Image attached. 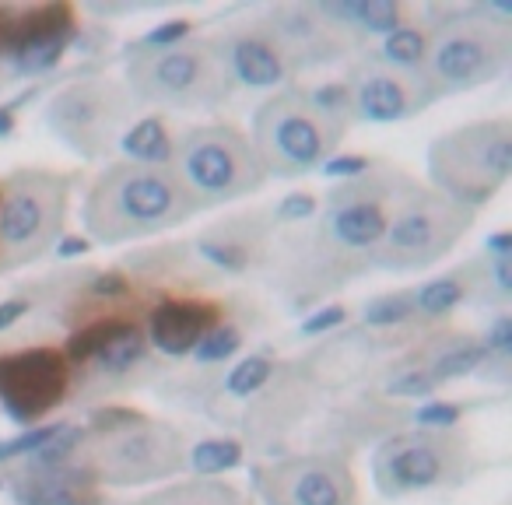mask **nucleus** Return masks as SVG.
Returning <instances> with one entry per match:
<instances>
[{"instance_id": "1", "label": "nucleus", "mask_w": 512, "mask_h": 505, "mask_svg": "<svg viewBox=\"0 0 512 505\" xmlns=\"http://www.w3.org/2000/svg\"><path fill=\"white\" fill-rule=\"evenodd\" d=\"M418 186L397 169L362 172L330 193L323 218L313 232H295L274 253V278L292 292L320 295L348 285L372 267L379 239Z\"/></svg>"}, {"instance_id": "2", "label": "nucleus", "mask_w": 512, "mask_h": 505, "mask_svg": "<svg viewBox=\"0 0 512 505\" xmlns=\"http://www.w3.org/2000/svg\"><path fill=\"white\" fill-rule=\"evenodd\" d=\"M193 214L197 207L169 165L120 162L102 172L85 197V228L106 246L165 232Z\"/></svg>"}, {"instance_id": "3", "label": "nucleus", "mask_w": 512, "mask_h": 505, "mask_svg": "<svg viewBox=\"0 0 512 505\" xmlns=\"http://www.w3.org/2000/svg\"><path fill=\"white\" fill-rule=\"evenodd\" d=\"M348 120L330 116L309 92H278L253 116V155L264 176H306L330 162Z\"/></svg>"}, {"instance_id": "4", "label": "nucleus", "mask_w": 512, "mask_h": 505, "mask_svg": "<svg viewBox=\"0 0 512 505\" xmlns=\"http://www.w3.org/2000/svg\"><path fill=\"white\" fill-rule=\"evenodd\" d=\"M512 60V32L495 18L463 15L442 22L425 39V53L418 64V81L428 99L463 95L502 78Z\"/></svg>"}, {"instance_id": "5", "label": "nucleus", "mask_w": 512, "mask_h": 505, "mask_svg": "<svg viewBox=\"0 0 512 505\" xmlns=\"http://www.w3.org/2000/svg\"><path fill=\"white\" fill-rule=\"evenodd\" d=\"M428 176L435 193L474 211L488 204L512 176V123L477 120L442 134L428 148Z\"/></svg>"}, {"instance_id": "6", "label": "nucleus", "mask_w": 512, "mask_h": 505, "mask_svg": "<svg viewBox=\"0 0 512 505\" xmlns=\"http://www.w3.org/2000/svg\"><path fill=\"white\" fill-rule=\"evenodd\" d=\"M123 88L155 109H214L225 102L232 78L214 43H179L134 53Z\"/></svg>"}, {"instance_id": "7", "label": "nucleus", "mask_w": 512, "mask_h": 505, "mask_svg": "<svg viewBox=\"0 0 512 505\" xmlns=\"http://www.w3.org/2000/svg\"><path fill=\"white\" fill-rule=\"evenodd\" d=\"M172 176L193 200V207H218L249 197L264 186V169L253 144L235 127H197L172 148Z\"/></svg>"}, {"instance_id": "8", "label": "nucleus", "mask_w": 512, "mask_h": 505, "mask_svg": "<svg viewBox=\"0 0 512 505\" xmlns=\"http://www.w3.org/2000/svg\"><path fill=\"white\" fill-rule=\"evenodd\" d=\"M179 467H183L179 432L141 414L123 425L92 432V439L81 446V474H88V481L120 484V488L162 481Z\"/></svg>"}, {"instance_id": "9", "label": "nucleus", "mask_w": 512, "mask_h": 505, "mask_svg": "<svg viewBox=\"0 0 512 505\" xmlns=\"http://www.w3.org/2000/svg\"><path fill=\"white\" fill-rule=\"evenodd\" d=\"M474 221V211L460 207L442 193L414 190L386 225L372 264L383 271H421L442 260Z\"/></svg>"}, {"instance_id": "10", "label": "nucleus", "mask_w": 512, "mask_h": 505, "mask_svg": "<svg viewBox=\"0 0 512 505\" xmlns=\"http://www.w3.org/2000/svg\"><path fill=\"white\" fill-rule=\"evenodd\" d=\"M67 186L43 169H25L0 190V267H22L43 257L60 235Z\"/></svg>"}, {"instance_id": "11", "label": "nucleus", "mask_w": 512, "mask_h": 505, "mask_svg": "<svg viewBox=\"0 0 512 505\" xmlns=\"http://www.w3.org/2000/svg\"><path fill=\"white\" fill-rule=\"evenodd\" d=\"M470 467V449L463 435L418 428L390 435L372 456V477L386 498L418 495L463 481Z\"/></svg>"}, {"instance_id": "12", "label": "nucleus", "mask_w": 512, "mask_h": 505, "mask_svg": "<svg viewBox=\"0 0 512 505\" xmlns=\"http://www.w3.org/2000/svg\"><path fill=\"white\" fill-rule=\"evenodd\" d=\"M130 120V92L113 78H85L60 88L46 106V127L81 158H102L120 144Z\"/></svg>"}, {"instance_id": "13", "label": "nucleus", "mask_w": 512, "mask_h": 505, "mask_svg": "<svg viewBox=\"0 0 512 505\" xmlns=\"http://www.w3.org/2000/svg\"><path fill=\"white\" fill-rule=\"evenodd\" d=\"M253 484L264 505H358V484L334 456H295L260 467Z\"/></svg>"}, {"instance_id": "14", "label": "nucleus", "mask_w": 512, "mask_h": 505, "mask_svg": "<svg viewBox=\"0 0 512 505\" xmlns=\"http://www.w3.org/2000/svg\"><path fill=\"white\" fill-rule=\"evenodd\" d=\"M67 393V358L57 348H29L0 358V404L11 421L50 414Z\"/></svg>"}, {"instance_id": "15", "label": "nucleus", "mask_w": 512, "mask_h": 505, "mask_svg": "<svg viewBox=\"0 0 512 505\" xmlns=\"http://www.w3.org/2000/svg\"><path fill=\"white\" fill-rule=\"evenodd\" d=\"M348 102L362 120L369 123H397L418 113L428 99V92L421 88L418 74L404 71V67L386 64L383 57H369L351 71L348 85Z\"/></svg>"}, {"instance_id": "16", "label": "nucleus", "mask_w": 512, "mask_h": 505, "mask_svg": "<svg viewBox=\"0 0 512 505\" xmlns=\"http://www.w3.org/2000/svg\"><path fill=\"white\" fill-rule=\"evenodd\" d=\"M264 29L274 36L292 71L295 67L334 64L348 50V36H344L341 25L323 18L313 4H281L267 15Z\"/></svg>"}, {"instance_id": "17", "label": "nucleus", "mask_w": 512, "mask_h": 505, "mask_svg": "<svg viewBox=\"0 0 512 505\" xmlns=\"http://www.w3.org/2000/svg\"><path fill=\"white\" fill-rule=\"evenodd\" d=\"M211 43L218 50L221 64H225L228 78L239 81L242 88L274 92L292 74L285 53L278 50V43H274V36L264 25H235L225 36L211 39Z\"/></svg>"}, {"instance_id": "18", "label": "nucleus", "mask_w": 512, "mask_h": 505, "mask_svg": "<svg viewBox=\"0 0 512 505\" xmlns=\"http://www.w3.org/2000/svg\"><path fill=\"white\" fill-rule=\"evenodd\" d=\"M214 327V306L204 302H162L148 320V341L162 355H190L200 337Z\"/></svg>"}, {"instance_id": "19", "label": "nucleus", "mask_w": 512, "mask_h": 505, "mask_svg": "<svg viewBox=\"0 0 512 505\" xmlns=\"http://www.w3.org/2000/svg\"><path fill=\"white\" fill-rule=\"evenodd\" d=\"M372 365V341L365 334H344L323 341L313 355L306 358V372L323 390H344L358 383Z\"/></svg>"}, {"instance_id": "20", "label": "nucleus", "mask_w": 512, "mask_h": 505, "mask_svg": "<svg viewBox=\"0 0 512 505\" xmlns=\"http://www.w3.org/2000/svg\"><path fill=\"white\" fill-rule=\"evenodd\" d=\"M130 505H249V498L225 481L197 477V481H179V484H172V488L151 491L148 498L130 502Z\"/></svg>"}, {"instance_id": "21", "label": "nucleus", "mask_w": 512, "mask_h": 505, "mask_svg": "<svg viewBox=\"0 0 512 505\" xmlns=\"http://www.w3.org/2000/svg\"><path fill=\"white\" fill-rule=\"evenodd\" d=\"M200 253H204L211 264H218L221 271H246L249 264H253V257H256V249H253V242H246L239 235V221H221L214 232H207V235H200Z\"/></svg>"}, {"instance_id": "22", "label": "nucleus", "mask_w": 512, "mask_h": 505, "mask_svg": "<svg viewBox=\"0 0 512 505\" xmlns=\"http://www.w3.org/2000/svg\"><path fill=\"white\" fill-rule=\"evenodd\" d=\"M81 481H88V477L57 470V474H39L36 481H22L15 495L18 505H81L85 502L78 491Z\"/></svg>"}, {"instance_id": "23", "label": "nucleus", "mask_w": 512, "mask_h": 505, "mask_svg": "<svg viewBox=\"0 0 512 505\" xmlns=\"http://www.w3.org/2000/svg\"><path fill=\"white\" fill-rule=\"evenodd\" d=\"M120 148L137 165H165V158H172V144L162 120H141L137 127H130L120 137Z\"/></svg>"}, {"instance_id": "24", "label": "nucleus", "mask_w": 512, "mask_h": 505, "mask_svg": "<svg viewBox=\"0 0 512 505\" xmlns=\"http://www.w3.org/2000/svg\"><path fill=\"white\" fill-rule=\"evenodd\" d=\"M463 295H467L463 274H446V278H435V281H428V285H421L411 302L421 316H432L435 320V316L453 313V309L463 302Z\"/></svg>"}, {"instance_id": "25", "label": "nucleus", "mask_w": 512, "mask_h": 505, "mask_svg": "<svg viewBox=\"0 0 512 505\" xmlns=\"http://www.w3.org/2000/svg\"><path fill=\"white\" fill-rule=\"evenodd\" d=\"M190 463L197 470V477H218L225 470H235L242 463V446L232 439H207L200 446H193Z\"/></svg>"}, {"instance_id": "26", "label": "nucleus", "mask_w": 512, "mask_h": 505, "mask_svg": "<svg viewBox=\"0 0 512 505\" xmlns=\"http://www.w3.org/2000/svg\"><path fill=\"white\" fill-rule=\"evenodd\" d=\"M484 362H488V348H484V344H456L446 355L435 358L425 372L435 383H446V379H456V376H470V372H477Z\"/></svg>"}, {"instance_id": "27", "label": "nucleus", "mask_w": 512, "mask_h": 505, "mask_svg": "<svg viewBox=\"0 0 512 505\" xmlns=\"http://www.w3.org/2000/svg\"><path fill=\"white\" fill-rule=\"evenodd\" d=\"M71 36H50V39H29L15 50V64L22 74H43L50 67H57V60L64 57Z\"/></svg>"}, {"instance_id": "28", "label": "nucleus", "mask_w": 512, "mask_h": 505, "mask_svg": "<svg viewBox=\"0 0 512 505\" xmlns=\"http://www.w3.org/2000/svg\"><path fill=\"white\" fill-rule=\"evenodd\" d=\"M274 376V362L264 355H249L242 358L239 365H235L232 372H228L225 379V390L232 393V397H253V393H260L267 383H271Z\"/></svg>"}, {"instance_id": "29", "label": "nucleus", "mask_w": 512, "mask_h": 505, "mask_svg": "<svg viewBox=\"0 0 512 505\" xmlns=\"http://www.w3.org/2000/svg\"><path fill=\"white\" fill-rule=\"evenodd\" d=\"M127 327H130V323H123L120 316H109V320H95L92 327H85L81 334L71 337V344H67V358L81 362V358L99 355V351L106 348V344L113 341L116 334H123Z\"/></svg>"}, {"instance_id": "30", "label": "nucleus", "mask_w": 512, "mask_h": 505, "mask_svg": "<svg viewBox=\"0 0 512 505\" xmlns=\"http://www.w3.org/2000/svg\"><path fill=\"white\" fill-rule=\"evenodd\" d=\"M421 53H425V32L418 29H397L386 36L383 50L379 57L393 67H404V71H414L418 74V64H421Z\"/></svg>"}, {"instance_id": "31", "label": "nucleus", "mask_w": 512, "mask_h": 505, "mask_svg": "<svg viewBox=\"0 0 512 505\" xmlns=\"http://www.w3.org/2000/svg\"><path fill=\"white\" fill-rule=\"evenodd\" d=\"M141 355H144V337L137 334L134 327H127L123 334H116L95 358L102 362V369L120 372V369H130L134 362H141Z\"/></svg>"}, {"instance_id": "32", "label": "nucleus", "mask_w": 512, "mask_h": 505, "mask_svg": "<svg viewBox=\"0 0 512 505\" xmlns=\"http://www.w3.org/2000/svg\"><path fill=\"white\" fill-rule=\"evenodd\" d=\"M355 25L369 32H397L400 29V8L393 0H358L355 4Z\"/></svg>"}, {"instance_id": "33", "label": "nucleus", "mask_w": 512, "mask_h": 505, "mask_svg": "<svg viewBox=\"0 0 512 505\" xmlns=\"http://www.w3.org/2000/svg\"><path fill=\"white\" fill-rule=\"evenodd\" d=\"M239 348H242L239 330L235 327H211L204 337H200V344L193 348V355H197L204 365H211V362H225V358H232Z\"/></svg>"}, {"instance_id": "34", "label": "nucleus", "mask_w": 512, "mask_h": 505, "mask_svg": "<svg viewBox=\"0 0 512 505\" xmlns=\"http://www.w3.org/2000/svg\"><path fill=\"white\" fill-rule=\"evenodd\" d=\"M414 302L411 295H379L365 306V323L369 327H397V323L411 320Z\"/></svg>"}, {"instance_id": "35", "label": "nucleus", "mask_w": 512, "mask_h": 505, "mask_svg": "<svg viewBox=\"0 0 512 505\" xmlns=\"http://www.w3.org/2000/svg\"><path fill=\"white\" fill-rule=\"evenodd\" d=\"M60 428H64V425H39V428L22 432L18 439L0 442V460H15V456H22V453H39V449H43L46 442L60 432Z\"/></svg>"}, {"instance_id": "36", "label": "nucleus", "mask_w": 512, "mask_h": 505, "mask_svg": "<svg viewBox=\"0 0 512 505\" xmlns=\"http://www.w3.org/2000/svg\"><path fill=\"white\" fill-rule=\"evenodd\" d=\"M432 390H435V379L425 369L404 372V376L390 379V386H386V393H393V397H428Z\"/></svg>"}, {"instance_id": "37", "label": "nucleus", "mask_w": 512, "mask_h": 505, "mask_svg": "<svg viewBox=\"0 0 512 505\" xmlns=\"http://www.w3.org/2000/svg\"><path fill=\"white\" fill-rule=\"evenodd\" d=\"M316 214V197L309 193H292L278 204V221L281 225H302Z\"/></svg>"}, {"instance_id": "38", "label": "nucleus", "mask_w": 512, "mask_h": 505, "mask_svg": "<svg viewBox=\"0 0 512 505\" xmlns=\"http://www.w3.org/2000/svg\"><path fill=\"white\" fill-rule=\"evenodd\" d=\"M344 320H348V309L327 306V309H320V313H313L306 323H302V334H306V337H323V334H330L334 327H341Z\"/></svg>"}, {"instance_id": "39", "label": "nucleus", "mask_w": 512, "mask_h": 505, "mask_svg": "<svg viewBox=\"0 0 512 505\" xmlns=\"http://www.w3.org/2000/svg\"><path fill=\"white\" fill-rule=\"evenodd\" d=\"M190 32V22H165L158 25L155 32L144 36V50H169V46H179V39H186Z\"/></svg>"}, {"instance_id": "40", "label": "nucleus", "mask_w": 512, "mask_h": 505, "mask_svg": "<svg viewBox=\"0 0 512 505\" xmlns=\"http://www.w3.org/2000/svg\"><path fill=\"white\" fill-rule=\"evenodd\" d=\"M418 421H421V428H435V432H442V428H449V425H456V421H460V407H453V404H425L418 411Z\"/></svg>"}, {"instance_id": "41", "label": "nucleus", "mask_w": 512, "mask_h": 505, "mask_svg": "<svg viewBox=\"0 0 512 505\" xmlns=\"http://www.w3.org/2000/svg\"><path fill=\"white\" fill-rule=\"evenodd\" d=\"M372 165L365 162L362 155H344V158H330L327 165H323V172H327V176H337V179H344V183H348V179H358L362 176V172H369Z\"/></svg>"}, {"instance_id": "42", "label": "nucleus", "mask_w": 512, "mask_h": 505, "mask_svg": "<svg viewBox=\"0 0 512 505\" xmlns=\"http://www.w3.org/2000/svg\"><path fill=\"white\" fill-rule=\"evenodd\" d=\"M484 348H488V355L491 351H498V355H505V351L512 348V320L509 316H502V320L491 327V334H488V341H484Z\"/></svg>"}, {"instance_id": "43", "label": "nucleus", "mask_w": 512, "mask_h": 505, "mask_svg": "<svg viewBox=\"0 0 512 505\" xmlns=\"http://www.w3.org/2000/svg\"><path fill=\"white\" fill-rule=\"evenodd\" d=\"M29 313V302L25 299H11V302H0V330H8L11 323H18L22 316Z\"/></svg>"}, {"instance_id": "44", "label": "nucleus", "mask_w": 512, "mask_h": 505, "mask_svg": "<svg viewBox=\"0 0 512 505\" xmlns=\"http://www.w3.org/2000/svg\"><path fill=\"white\" fill-rule=\"evenodd\" d=\"M92 292L95 295H123L127 292V281H123L120 274H102V278L92 285Z\"/></svg>"}, {"instance_id": "45", "label": "nucleus", "mask_w": 512, "mask_h": 505, "mask_svg": "<svg viewBox=\"0 0 512 505\" xmlns=\"http://www.w3.org/2000/svg\"><path fill=\"white\" fill-rule=\"evenodd\" d=\"M488 249H491V253H495L498 260H502V257H509V253H512V235H509V232H498V235H491V239H488Z\"/></svg>"}, {"instance_id": "46", "label": "nucleus", "mask_w": 512, "mask_h": 505, "mask_svg": "<svg viewBox=\"0 0 512 505\" xmlns=\"http://www.w3.org/2000/svg\"><path fill=\"white\" fill-rule=\"evenodd\" d=\"M57 253L60 257H81V253H88V242L85 239H60Z\"/></svg>"}, {"instance_id": "47", "label": "nucleus", "mask_w": 512, "mask_h": 505, "mask_svg": "<svg viewBox=\"0 0 512 505\" xmlns=\"http://www.w3.org/2000/svg\"><path fill=\"white\" fill-rule=\"evenodd\" d=\"M495 281H498V288L502 292H512V271H509V257H502L495 264Z\"/></svg>"}, {"instance_id": "48", "label": "nucleus", "mask_w": 512, "mask_h": 505, "mask_svg": "<svg viewBox=\"0 0 512 505\" xmlns=\"http://www.w3.org/2000/svg\"><path fill=\"white\" fill-rule=\"evenodd\" d=\"M11 25H15V18H11V11L0 8V46L11 43Z\"/></svg>"}]
</instances>
